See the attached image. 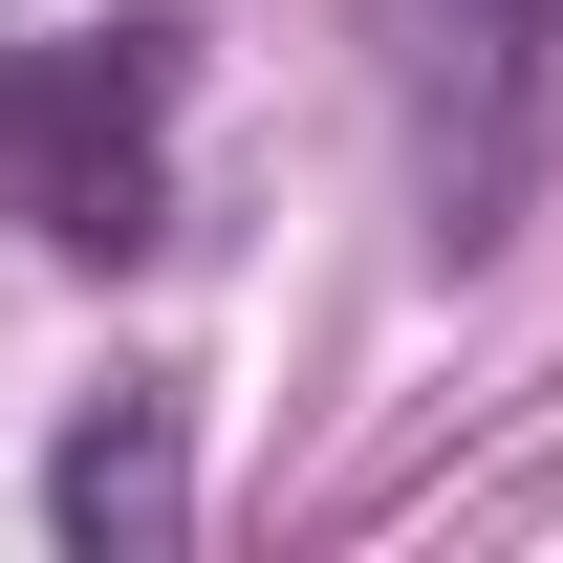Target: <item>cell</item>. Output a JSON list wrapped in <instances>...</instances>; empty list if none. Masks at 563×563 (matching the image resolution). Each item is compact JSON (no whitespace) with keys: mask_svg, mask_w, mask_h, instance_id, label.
Segmentation results:
<instances>
[{"mask_svg":"<svg viewBox=\"0 0 563 563\" xmlns=\"http://www.w3.org/2000/svg\"><path fill=\"white\" fill-rule=\"evenodd\" d=\"M368 87L412 152V239L498 261L542 196V131H563V0H368Z\"/></svg>","mask_w":563,"mask_h":563,"instance_id":"6da1fadb","label":"cell"},{"mask_svg":"<svg viewBox=\"0 0 563 563\" xmlns=\"http://www.w3.org/2000/svg\"><path fill=\"white\" fill-rule=\"evenodd\" d=\"M0 196L44 217L66 261H131L152 217H174V44H152V22L0 44Z\"/></svg>","mask_w":563,"mask_h":563,"instance_id":"7a4b0ae2","label":"cell"},{"mask_svg":"<svg viewBox=\"0 0 563 563\" xmlns=\"http://www.w3.org/2000/svg\"><path fill=\"white\" fill-rule=\"evenodd\" d=\"M44 520L66 542H174L196 520V455H174V390H109V412L44 455Z\"/></svg>","mask_w":563,"mask_h":563,"instance_id":"3957f363","label":"cell"}]
</instances>
